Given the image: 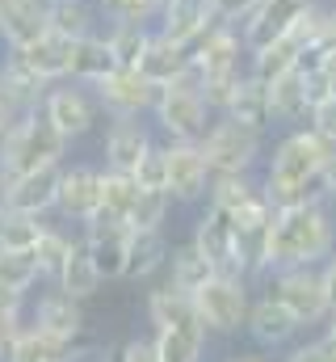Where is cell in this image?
<instances>
[{"instance_id":"obj_51","label":"cell","mask_w":336,"mask_h":362,"mask_svg":"<svg viewBox=\"0 0 336 362\" xmlns=\"http://www.w3.org/2000/svg\"><path fill=\"white\" fill-rule=\"evenodd\" d=\"M320 274H324V291H328V308L336 312V253L320 266Z\"/></svg>"},{"instance_id":"obj_40","label":"cell","mask_w":336,"mask_h":362,"mask_svg":"<svg viewBox=\"0 0 336 362\" xmlns=\"http://www.w3.org/2000/svg\"><path fill=\"white\" fill-rule=\"evenodd\" d=\"M0 282L30 295V286L42 282V270H38L34 249H0Z\"/></svg>"},{"instance_id":"obj_59","label":"cell","mask_w":336,"mask_h":362,"mask_svg":"<svg viewBox=\"0 0 336 362\" xmlns=\"http://www.w3.org/2000/svg\"><path fill=\"white\" fill-rule=\"evenodd\" d=\"M0 68H4V47H0Z\"/></svg>"},{"instance_id":"obj_34","label":"cell","mask_w":336,"mask_h":362,"mask_svg":"<svg viewBox=\"0 0 336 362\" xmlns=\"http://www.w3.org/2000/svg\"><path fill=\"white\" fill-rule=\"evenodd\" d=\"M206 337H210L206 325H181V329H156L152 333L160 362H202Z\"/></svg>"},{"instance_id":"obj_45","label":"cell","mask_w":336,"mask_h":362,"mask_svg":"<svg viewBox=\"0 0 336 362\" xmlns=\"http://www.w3.org/2000/svg\"><path fill=\"white\" fill-rule=\"evenodd\" d=\"M277 362H336V350L324 337H316V341H307V346H294L286 358H277Z\"/></svg>"},{"instance_id":"obj_37","label":"cell","mask_w":336,"mask_h":362,"mask_svg":"<svg viewBox=\"0 0 336 362\" xmlns=\"http://www.w3.org/2000/svg\"><path fill=\"white\" fill-rule=\"evenodd\" d=\"M152 34H156V25H148V21H109L105 25V38H109V47H114L122 68H139Z\"/></svg>"},{"instance_id":"obj_16","label":"cell","mask_w":336,"mask_h":362,"mask_svg":"<svg viewBox=\"0 0 336 362\" xmlns=\"http://www.w3.org/2000/svg\"><path fill=\"white\" fill-rule=\"evenodd\" d=\"M88 249H92V262L105 282H118L126 278V262H131V223H114V219H101L92 215L80 228Z\"/></svg>"},{"instance_id":"obj_55","label":"cell","mask_w":336,"mask_h":362,"mask_svg":"<svg viewBox=\"0 0 336 362\" xmlns=\"http://www.w3.org/2000/svg\"><path fill=\"white\" fill-rule=\"evenodd\" d=\"M324 189H328V202H336V156L324 165Z\"/></svg>"},{"instance_id":"obj_53","label":"cell","mask_w":336,"mask_h":362,"mask_svg":"<svg viewBox=\"0 0 336 362\" xmlns=\"http://www.w3.org/2000/svg\"><path fill=\"white\" fill-rule=\"evenodd\" d=\"M17 118H21V110H17V105H13V101H8V97L0 93V135H4V131H8V127L17 122Z\"/></svg>"},{"instance_id":"obj_26","label":"cell","mask_w":336,"mask_h":362,"mask_svg":"<svg viewBox=\"0 0 336 362\" xmlns=\"http://www.w3.org/2000/svg\"><path fill=\"white\" fill-rule=\"evenodd\" d=\"M51 89V81H42L17 51H4V68H0V93L21 110V114H30V110H42V97Z\"/></svg>"},{"instance_id":"obj_41","label":"cell","mask_w":336,"mask_h":362,"mask_svg":"<svg viewBox=\"0 0 336 362\" xmlns=\"http://www.w3.org/2000/svg\"><path fill=\"white\" fill-rule=\"evenodd\" d=\"M168 211H172V194L168 189H139L135 211H131V228H164Z\"/></svg>"},{"instance_id":"obj_4","label":"cell","mask_w":336,"mask_h":362,"mask_svg":"<svg viewBox=\"0 0 336 362\" xmlns=\"http://www.w3.org/2000/svg\"><path fill=\"white\" fill-rule=\"evenodd\" d=\"M215 118L219 114L210 110V101L202 93V81L193 72L181 76V81H172V85H164L160 97H156V110H152L156 131L164 139H185V144H202L206 131L215 127Z\"/></svg>"},{"instance_id":"obj_61","label":"cell","mask_w":336,"mask_h":362,"mask_svg":"<svg viewBox=\"0 0 336 362\" xmlns=\"http://www.w3.org/2000/svg\"><path fill=\"white\" fill-rule=\"evenodd\" d=\"M332 206H336V202H332Z\"/></svg>"},{"instance_id":"obj_2","label":"cell","mask_w":336,"mask_h":362,"mask_svg":"<svg viewBox=\"0 0 336 362\" xmlns=\"http://www.w3.org/2000/svg\"><path fill=\"white\" fill-rule=\"evenodd\" d=\"M336 253V206L332 202H303L273 215L269 236V270L290 266H324Z\"/></svg>"},{"instance_id":"obj_42","label":"cell","mask_w":336,"mask_h":362,"mask_svg":"<svg viewBox=\"0 0 336 362\" xmlns=\"http://www.w3.org/2000/svg\"><path fill=\"white\" fill-rule=\"evenodd\" d=\"M160 4H164V0H97L105 25H109V21H148V25H156Z\"/></svg>"},{"instance_id":"obj_7","label":"cell","mask_w":336,"mask_h":362,"mask_svg":"<svg viewBox=\"0 0 336 362\" xmlns=\"http://www.w3.org/2000/svg\"><path fill=\"white\" fill-rule=\"evenodd\" d=\"M202 152H206L215 173H256L265 165V156H269L265 135L244 127V122H236V118H227V114L215 118V127L202 139Z\"/></svg>"},{"instance_id":"obj_15","label":"cell","mask_w":336,"mask_h":362,"mask_svg":"<svg viewBox=\"0 0 336 362\" xmlns=\"http://www.w3.org/2000/svg\"><path fill=\"white\" fill-rule=\"evenodd\" d=\"M101 177H105V169L101 165H64V181H59V215L68 219V223H88L97 211H101Z\"/></svg>"},{"instance_id":"obj_23","label":"cell","mask_w":336,"mask_h":362,"mask_svg":"<svg viewBox=\"0 0 336 362\" xmlns=\"http://www.w3.org/2000/svg\"><path fill=\"white\" fill-rule=\"evenodd\" d=\"M72 47H76V38H68V34H59V30H47L42 38H34V42L21 47L17 55H21L42 81L59 85V81H72Z\"/></svg>"},{"instance_id":"obj_29","label":"cell","mask_w":336,"mask_h":362,"mask_svg":"<svg viewBox=\"0 0 336 362\" xmlns=\"http://www.w3.org/2000/svg\"><path fill=\"white\" fill-rule=\"evenodd\" d=\"M114 68H122V64H118V55H114L105 30H97V34H88V38H76V47H72V81H80V85L92 89V85L105 81Z\"/></svg>"},{"instance_id":"obj_12","label":"cell","mask_w":336,"mask_h":362,"mask_svg":"<svg viewBox=\"0 0 336 362\" xmlns=\"http://www.w3.org/2000/svg\"><path fill=\"white\" fill-rule=\"evenodd\" d=\"M189 55H193L198 81L223 76V72H244V68H248V47H244V34H240L236 21H215V25L189 47Z\"/></svg>"},{"instance_id":"obj_54","label":"cell","mask_w":336,"mask_h":362,"mask_svg":"<svg viewBox=\"0 0 336 362\" xmlns=\"http://www.w3.org/2000/svg\"><path fill=\"white\" fill-rule=\"evenodd\" d=\"M8 198H13V173L0 165V215L8 211Z\"/></svg>"},{"instance_id":"obj_58","label":"cell","mask_w":336,"mask_h":362,"mask_svg":"<svg viewBox=\"0 0 336 362\" xmlns=\"http://www.w3.org/2000/svg\"><path fill=\"white\" fill-rule=\"evenodd\" d=\"M88 362H109V358H97V354H88Z\"/></svg>"},{"instance_id":"obj_36","label":"cell","mask_w":336,"mask_h":362,"mask_svg":"<svg viewBox=\"0 0 336 362\" xmlns=\"http://www.w3.org/2000/svg\"><path fill=\"white\" fill-rule=\"evenodd\" d=\"M260 194L265 189H260V177L256 173H215L206 202L219 206V211H227V215H236L240 206H248L252 198H260Z\"/></svg>"},{"instance_id":"obj_28","label":"cell","mask_w":336,"mask_h":362,"mask_svg":"<svg viewBox=\"0 0 336 362\" xmlns=\"http://www.w3.org/2000/svg\"><path fill=\"white\" fill-rule=\"evenodd\" d=\"M172 257L164 228H131V262H126V278L131 282H148L156 270H164Z\"/></svg>"},{"instance_id":"obj_47","label":"cell","mask_w":336,"mask_h":362,"mask_svg":"<svg viewBox=\"0 0 336 362\" xmlns=\"http://www.w3.org/2000/svg\"><path fill=\"white\" fill-rule=\"evenodd\" d=\"M21 316H13V312H0V362L8 358V350H13V341L21 337Z\"/></svg>"},{"instance_id":"obj_20","label":"cell","mask_w":336,"mask_h":362,"mask_svg":"<svg viewBox=\"0 0 336 362\" xmlns=\"http://www.w3.org/2000/svg\"><path fill=\"white\" fill-rule=\"evenodd\" d=\"M215 21H219V13H215L210 0H164L160 17H156V30L168 34L172 42H181V47H193Z\"/></svg>"},{"instance_id":"obj_44","label":"cell","mask_w":336,"mask_h":362,"mask_svg":"<svg viewBox=\"0 0 336 362\" xmlns=\"http://www.w3.org/2000/svg\"><path fill=\"white\" fill-rule=\"evenodd\" d=\"M311 127H316V131L336 148V97H320V101H316V110H311Z\"/></svg>"},{"instance_id":"obj_50","label":"cell","mask_w":336,"mask_h":362,"mask_svg":"<svg viewBox=\"0 0 336 362\" xmlns=\"http://www.w3.org/2000/svg\"><path fill=\"white\" fill-rule=\"evenodd\" d=\"M21 303H25V291H13V286H4V282H0V312L21 316Z\"/></svg>"},{"instance_id":"obj_19","label":"cell","mask_w":336,"mask_h":362,"mask_svg":"<svg viewBox=\"0 0 336 362\" xmlns=\"http://www.w3.org/2000/svg\"><path fill=\"white\" fill-rule=\"evenodd\" d=\"M80 303H84V299L68 295L64 286H51V291H42V295H38L30 325H38V329H42V333H51V337L80 341V333H84V308H80Z\"/></svg>"},{"instance_id":"obj_3","label":"cell","mask_w":336,"mask_h":362,"mask_svg":"<svg viewBox=\"0 0 336 362\" xmlns=\"http://www.w3.org/2000/svg\"><path fill=\"white\" fill-rule=\"evenodd\" d=\"M68 139L59 135V127L42 114V110H30L21 114L4 135H0V165L21 177V173H34V169H47V165H64L68 160Z\"/></svg>"},{"instance_id":"obj_39","label":"cell","mask_w":336,"mask_h":362,"mask_svg":"<svg viewBox=\"0 0 336 362\" xmlns=\"http://www.w3.org/2000/svg\"><path fill=\"white\" fill-rule=\"evenodd\" d=\"M47 219L42 215H25V211H4L0 215V249H34L42 236Z\"/></svg>"},{"instance_id":"obj_27","label":"cell","mask_w":336,"mask_h":362,"mask_svg":"<svg viewBox=\"0 0 336 362\" xmlns=\"http://www.w3.org/2000/svg\"><path fill=\"white\" fill-rule=\"evenodd\" d=\"M80 358H84L80 341H64V337L42 333L38 325H25L4 362H80Z\"/></svg>"},{"instance_id":"obj_46","label":"cell","mask_w":336,"mask_h":362,"mask_svg":"<svg viewBox=\"0 0 336 362\" xmlns=\"http://www.w3.org/2000/svg\"><path fill=\"white\" fill-rule=\"evenodd\" d=\"M118 362H160V354H156V341L152 337H135V341H126L122 346V358Z\"/></svg>"},{"instance_id":"obj_48","label":"cell","mask_w":336,"mask_h":362,"mask_svg":"<svg viewBox=\"0 0 336 362\" xmlns=\"http://www.w3.org/2000/svg\"><path fill=\"white\" fill-rule=\"evenodd\" d=\"M215 4V13H219V21H240L244 13H248L256 0H210Z\"/></svg>"},{"instance_id":"obj_13","label":"cell","mask_w":336,"mask_h":362,"mask_svg":"<svg viewBox=\"0 0 336 362\" xmlns=\"http://www.w3.org/2000/svg\"><path fill=\"white\" fill-rule=\"evenodd\" d=\"M156 127L143 118H109L105 139H101V165L118 173H135L139 160L156 148Z\"/></svg>"},{"instance_id":"obj_31","label":"cell","mask_w":336,"mask_h":362,"mask_svg":"<svg viewBox=\"0 0 336 362\" xmlns=\"http://www.w3.org/2000/svg\"><path fill=\"white\" fill-rule=\"evenodd\" d=\"M47 25L68 38H88V34L105 30V17H101L97 0H47Z\"/></svg>"},{"instance_id":"obj_21","label":"cell","mask_w":336,"mask_h":362,"mask_svg":"<svg viewBox=\"0 0 336 362\" xmlns=\"http://www.w3.org/2000/svg\"><path fill=\"white\" fill-rule=\"evenodd\" d=\"M47 25V0H0V47L21 51L34 38H42Z\"/></svg>"},{"instance_id":"obj_11","label":"cell","mask_w":336,"mask_h":362,"mask_svg":"<svg viewBox=\"0 0 336 362\" xmlns=\"http://www.w3.org/2000/svg\"><path fill=\"white\" fill-rule=\"evenodd\" d=\"M311 4H316V0H256L248 13L236 21L240 34H244L248 55L265 51V47H273L277 38H286V34L303 21V13H307Z\"/></svg>"},{"instance_id":"obj_25","label":"cell","mask_w":336,"mask_h":362,"mask_svg":"<svg viewBox=\"0 0 336 362\" xmlns=\"http://www.w3.org/2000/svg\"><path fill=\"white\" fill-rule=\"evenodd\" d=\"M223 114L236 118V122H244V127H252V131H260V135H269L277 127V118H273V93H269L265 81H256L252 72L240 81V89L232 93V101H227Z\"/></svg>"},{"instance_id":"obj_52","label":"cell","mask_w":336,"mask_h":362,"mask_svg":"<svg viewBox=\"0 0 336 362\" xmlns=\"http://www.w3.org/2000/svg\"><path fill=\"white\" fill-rule=\"evenodd\" d=\"M320 93L324 97H336V55H328V64L320 72Z\"/></svg>"},{"instance_id":"obj_17","label":"cell","mask_w":336,"mask_h":362,"mask_svg":"<svg viewBox=\"0 0 336 362\" xmlns=\"http://www.w3.org/2000/svg\"><path fill=\"white\" fill-rule=\"evenodd\" d=\"M273 118H277V127L286 131V127H307L311 122V110H316V101L324 97L320 93V76H307V72H286V76H277L273 85Z\"/></svg>"},{"instance_id":"obj_9","label":"cell","mask_w":336,"mask_h":362,"mask_svg":"<svg viewBox=\"0 0 336 362\" xmlns=\"http://www.w3.org/2000/svg\"><path fill=\"white\" fill-rule=\"evenodd\" d=\"M105 118H152L160 89L139 72V68H114L105 81L92 85Z\"/></svg>"},{"instance_id":"obj_56","label":"cell","mask_w":336,"mask_h":362,"mask_svg":"<svg viewBox=\"0 0 336 362\" xmlns=\"http://www.w3.org/2000/svg\"><path fill=\"white\" fill-rule=\"evenodd\" d=\"M320 337H324V341H328V346L336 350V312L328 316V320H324V333H320Z\"/></svg>"},{"instance_id":"obj_57","label":"cell","mask_w":336,"mask_h":362,"mask_svg":"<svg viewBox=\"0 0 336 362\" xmlns=\"http://www.w3.org/2000/svg\"><path fill=\"white\" fill-rule=\"evenodd\" d=\"M227 362H269V358L265 354H232Z\"/></svg>"},{"instance_id":"obj_14","label":"cell","mask_w":336,"mask_h":362,"mask_svg":"<svg viewBox=\"0 0 336 362\" xmlns=\"http://www.w3.org/2000/svg\"><path fill=\"white\" fill-rule=\"evenodd\" d=\"M219 274H244L240 270V245H236V219L219 206H202V215L193 219V236H189Z\"/></svg>"},{"instance_id":"obj_6","label":"cell","mask_w":336,"mask_h":362,"mask_svg":"<svg viewBox=\"0 0 336 362\" xmlns=\"http://www.w3.org/2000/svg\"><path fill=\"white\" fill-rule=\"evenodd\" d=\"M198 320L219 333V337H236L248 329V312H252V278L244 274H215L198 295H193Z\"/></svg>"},{"instance_id":"obj_43","label":"cell","mask_w":336,"mask_h":362,"mask_svg":"<svg viewBox=\"0 0 336 362\" xmlns=\"http://www.w3.org/2000/svg\"><path fill=\"white\" fill-rule=\"evenodd\" d=\"M135 181H139V189H168V156H164V144H156V148H152V152L139 160Z\"/></svg>"},{"instance_id":"obj_49","label":"cell","mask_w":336,"mask_h":362,"mask_svg":"<svg viewBox=\"0 0 336 362\" xmlns=\"http://www.w3.org/2000/svg\"><path fill=\"white\" fill-rule=\"evenodd\" d=\"M328 55H336V4H328V13H324V25H320V38H316Z\"/></svg>"},{"instance_id":"obj_18","label":"cell","mask_w":336,"mask_h":362,"mask_svg":"<svg viewBox=\"0 0 336 362\" xmlns=\"http://www.w3.org/2000/svg\"><path fill=\"white\" fill-rule=\"evenodd\" d=\"M244 333H248L260 350H286V346L303 333V325H299V320H294L277 299H273V295H265V291H260V295L252 299L248 329H244Z\"/></svg>"},{"instance_id":"obj_32","label":"cell","mask_w":336,"mask_h":362,"mask_svg":"<svg viewBox=\"0 0 336 362\" xmlns=\"http://www.w3.org/2000/svg\"><path fill=\"white\" fill-rule=\"evenodd\" d=\"M215 274H219V270L210 266V257H206L193 240L176 245V249H172V257H168V286H176V291H185V295H198Z\"/></svg>"},{"instance_id":"obj_5","label":"cell","mask_w":336,"mask_h":362,"mask_svg":"<svg viewBox=\"0 0 336 362\" xmlns=\"http://www.w3.org/2000/svg\"><path fill=\"white\" fill-rule=\"evenodd\" d=\"M260 291L273 295L303 329H316L332 316L328 308V291H324V274L320 266H290V270H269L260 278Z\"/></svg>"},{"instance_id":"obj_33","label":"cell","mask_w":336,"mask_h":362,"mask_svg":"<svg viewBox=\"0 0 336 362\" xmlns=\"http://www.w3.org/2000/svg\"><path fill=\"white\" fill-rule=\"evenodd\" d=\"M148 320L152 329H181V325H202L198 320V308H193V295L176 291V286H156L148 291Z\"/></svg>"},{"instance_id":"obj_24","label":"cell","mask_w":336,"mask_h":362,"mask_svg":"<svg viewBox=\"0 0 336 362\" xmlns=\"http://www.w3.org/2000/svg\"><path fill=\"white\" fill-rule=\"evenodd\" d=\"M139 72L156 85V89H164L172 81H181V76H189L193 72V55H189V47H181V42H172L168 34H152V42H148V51H143V59H139Z\"/></svg>"},{"instance_id":"obj_35","label":"cell","mask_w":336,"mask_h":362,"mask_svg":"<svg viewBox=\"0 0 336 362\" xmlns=\"http://www.w3.org/2000/svg\"><path fill=\"white\" fill-rule=\"evenodd\" d=\"M105 169V165H101ZM135 198H139V181L135 173H118V169H105L101 177V219H114V223H131V211H135Z\"/></svg>"},{"instance_id":"obj_60","label":"cell","mask_w":336,"mask_h":362,"mask_svg":"<svg viewBox=\"0 0 336 362\" xmlns=\"http://www.w3.org/2000/svg\"><path fill=\"white\" fill-rule=\"evenodd\" d=\"M328 4H336V0H328Z\"/></svg>"},{"instance_id":"obj_1","label":"cell","mask_w":336,"mask_h":362,"mask_svg":"<svg viewBox=\"0 0 336 362\" xmlns=\"http://www.w3.org/2000/svg\"><path fill=\"white\" fill-rule=\"evenodd\" d=\"M336 156V148L307 122V127H286L269 156H265V173L260 189L273 202V211L286 206H303V202H328L324 189V165Z\"/></svg>"},{"instance_id":"obj_8","label":"cell","mask_w":336,"mask_h":362,"mask_svg":"<svg viewBox=\"0 0 336 362\" xmlns=\"http://www.w3.org/2000/svg\"><path fill=\"white\" fill-rule=\"evenodd\" d=\"M42 114L59 127V135L68 139V144H76L84 139L97 122H101V101H97V93L80 85V81H59V85H51L47 97H42Z\"/></svg>"},{"instance_id":"obj_10","label":"cell","mask_w":336,"mask_h":362,"mask_svg":"<svg viewBox=\"0 0 336 362\" xmlns=\"http://www.w3.org/2000/svg\"><path fill=\"white\" fill-rule=\"evenodd\" d=\"M164 156H168V194L181 206L206 202L215 169L202 152V144H185V139H164Z\"/></svg>"},{"instance_id":"obj_30","label":"cell","mask_w":336,"mask_h":362,"mask_svg":"<svg viewBox=\"0 0 336 362\" xmlns=\"http://www.w3.org/2000/svg\"><path fill=\"white\" fill-rule=\"evenodd\" d=\"M55 286H64V291H68V295H76V299H92V295L105 286V278H101L97 262H92V249H88L84 232H76L72 253H68L64 270H59V278H55Z\"/></svg>"},{"instance_id":"obj_38","label":"cell","mask_w":336,"mask_h":362,"mask_svg":"<svg viewBox=\"0 0 336 362\" xmlns=\"http://www.w3.org/2000/svg\"><path fill=\"white\" fill-rule=\"evenodd\" d=\"M72 232H64V228H55V223H47L42 228V236H38V245H34V257H38V270L47 282H55L59 270H64V262H68V253H72Z\"/></svg>"},{"instance_id":"obj_22","label":"cell","mask_w":336,"mask_h":362,"mask_svg":"<svg viewBox=\"0 0 336 362\" xmlns=\"http://www.w3.org/2000/svg\"><path fill=\"white\" fill-rule=\"evenodd\" d=\"M68 165V160H64ZM64 165H47V169H34V173H21L13 177V198L8 206L13 211H25V215H51L59 206V181H64Z\"/></svg>"}]
</instances>
